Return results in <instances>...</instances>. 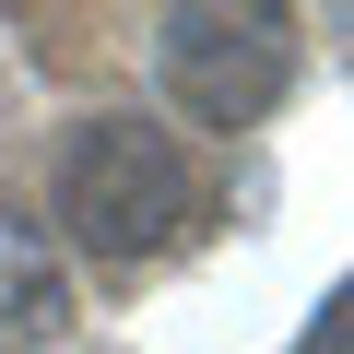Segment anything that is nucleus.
I'll return each instance as SVG.
<instances>
[{"label": "nucleus", "instance_id": "3", "mask_svg": "<svg viewBox=\"0 0 354 354\" xmlns=\"http://www.w3.org/2000/svg\"><path fill=\"white\" fill-rule=\"evenodd\" d=\"M71 319V295H59V260H48V236L0 201V354H36L48 330Z\"/></svg>", "mask_w": 354, "mask_h": 354}, {"label": "nucleus", "instance_id": "2", "mask_svg": "<svg viewBox=\"0 0 354 354\" xmlns=\"http://www.w3.org/2000/svg\"><path fill=\"white\" fill-rule=\"evenodd\" d=\"M153 71L201 130H248L295 83V36H283V12H165L153 24Z\"/></svg>", "mask_w": 354, "mask_h": 354}, {"label": "nucleus", "instance_id": "4", "mask_svg": "<svg viewBox=\"0 0 354 354\" xmlns=\"http://www.w3.org/2000/svg\"><path fill=\"white\" fill-rule=\"evenodd\" d=\"M295 354H354V283H330V307L307 319V342Z\"/></svg>", "mask_w": 354, "mask_h": 354}, {"label": "nucleus", "instance_id": "1", "mask_svg": "<svg viewBox=\"0 0 354 354\" xmlns=\"http://www.w3.org/2000/svg\"><path fill=\"white\" fill-rule=\"evenodd\" d=\"M59 225L95 260H153L201 225V165L153 118H83L59 153Z\"/></svg>", "mask_w": 354, "mask_h": 354}]
</instances>
